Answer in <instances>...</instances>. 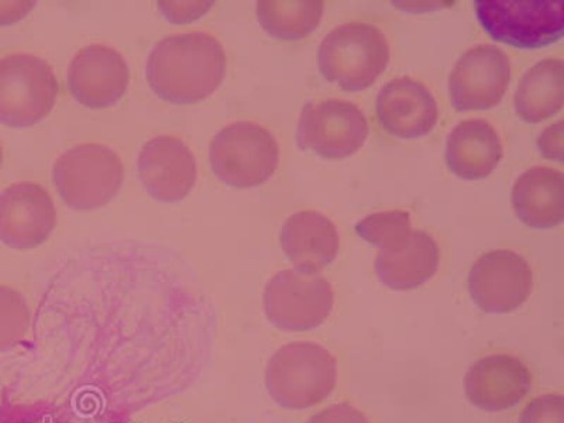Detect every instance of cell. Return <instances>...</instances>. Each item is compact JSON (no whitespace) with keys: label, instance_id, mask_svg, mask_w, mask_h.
I'll return each instance as SVG.
<instances>
[{"label":"cell","instance_id":"30","mask_svg":"<svg viewBox=\"0 0 564 423\" xmlns=\"http://www.w3.org/2000/svg\"><path fill=\"white\" fill-rule=\"evenodd\" d=\"M2 163H3V150H2V145H0V167H2Z\"/></svg>","mask_w":564,"mask_h":423},{"label":"cell","instance_id":"25","mask_svg":"<svg viewBox=\"0 0 564 423\" xmlns=\"http://www.w3.org/2000/svg\"><path fill=\"white\" fill-rule=\"evenodd\" d=\"M520 423H564V398L561 394L536 397L522 411Z\"/></svg>","mask_w":564,"mask_h":423},{"label":"cell","instance_id":"28","mask_svg":"<svg viewBox=\"0 0 564 423\" xmlns=\"http://www.w3.org/2000/svg\"><path fill=\"white\" fill-rule=\"evenodd\" d=\"M538 145L543 158L563 161V122L549 126L545 132L539 135Z\"/></svg>","mask_w":564,"mask_h":423},{"label":"cell","instance_id":"12","mask_svg":"<svg viewBox=\"0 0 564 423\" xmlns=\"http://www.w3.org/2000/svg\"><path fill=\"white\" fill-rule=\"evenodd\" d=\"M57 212L42 185L19 183L0 194V241L17 250L45 243L55 228Z\"/></svg>","mask_w":564,"mask_h":423},{"label":"cell","instance_id":"7","mask_svg":"<svg viewBox=\"0 0 564 423\" xmlns=\"http://www.w3.org/2000/svg\"><path fill=\"white\" fill-rule=\"evenodd\" d=\"M58 97V80L47 62L32 54L0 59V123L23 129L42 122Z\"/></svg>","mask_w":564,"mask_h":423},{"label":"cell","instance_id":"16","mask_svg":"<svg viewBox=\"0 0 564 423\" xmlns=\"http://www.w3.org/2000/svg\"><path fill=\"white\" fill-rule=\"evenodd\" d=\"M377 118L388 134L420 139L430 134L440 119L436 99L420 80L397 78L380 90Z\"/></svg>","mask_w":564,"mask_h":423},{"label":"cell","instance_id":"2","mask_svg":"<svg viewBox=\"0 0 564 423\" xmlns=\"http://www.w3.org/2000/svg\"><path fill=\"white\" fill-rule=\"evenodd\" d=\"M337 361L314 341H294L276 350L265 369V388L285 410H308L335 390Z\"/></svg>","mask_w":564,"mask_h":423},{"label":"cell","instance_id":"22","mask_svg":"<svg viewBox=\"0 0 564 423\" xmlns=\"http://www.w3.org/2000/svg\"><path fill=\"white\" fill-rule=\"evenodd\" d=\"M319 0H263L257 3L261 28L276 40L299 42L314 33L324 18Z\"/></svg>","mask_w":564,"mask_h":423},{"label":"cell","instance_id":"20","mask_svg":"<svg viewBox=\"0 0 564 423\" xmlns=\"http://www.w3.org/2000/svg\"><path fill=\"white\" fill-rule=\"evenodd\" d=\"M440 257L435 239L426 231L414 230L404 245L380 251L376 274L390 290H415L437 273Z\"/></svg>","mask_w":564,"mask_h":423},{"label":"cell","instance_id":"14","mask_svg":"<svg viewBox=\"0 0 564 423\" xmlns=\"http://www.w3.org/2000/svg\"><path fill=\"white\" fill-rule=\"evenodd\" d=\"M129 80V65L123 55L104 44L80 50L68 68L70 95L89 109L118 104L128 90Z\"/></svg>","mask_w":564,"mask_h":423},{"label":"cell","instance_id":"1","mask_svg":"<svg viewBox=\"0 0 564 423\" xmlns=\"http://www.w3.org/2000/svg\"><path fill=\"white\" fill-rule=\"evenodd\" d=\"M226 74V54L208 33L170 35L149 55L145 75L160 99L191 105L209 98Z\"/></svg>","mask_w":564,"mask_h":423},{"label":"cell","instance_id":"21","mask_svg":"<svg viewBox=\"0 0 564 423\" xmlns=\"http://www.w3.org/2000/svg\"><path fill=\"white\" fill-rule=\"evenodd\" d=\"M564 68L561 58H546L528 69L518 85L513 105L523 122L541 123L563 108Z\"/></svg>","mask_w":564,"mask_h":423},{"label":"cell","instance_id":"13","mask_svg":"<svg viewBox=\"0 0 564 423\" xmlns=\"http://www.w3.org/2000/svg\"><path fill=\"white\" fill-rule=\"evenodd\" d=\"M141 185L160 203H180L194 188L198 169L193 151L183 140L159 135L148 141L138 159Z\"/></svg>","mask_w":564,"mask_h":423},{"label":"cell","instance_id":"19","mask_svg":"<svg viewBox=\"0 0 564 423\" xmlns=\"http://www.w3.org/2000/svg\"><path fill=\"white\" fill-rule=\"evenodd\" d=\"M564 185L561 171L535 167L525 171L512 188L517 218L532 229H553L564 219Z\"/></svg>","mask_w":564,"mask_h":423},{"label":"cell","instance_id":"9","mask_svg":"<svg viewBox=\"0 0 564 423\" xmlns=\"http://www.w3.org/2000/svg\"><path fill=\"white\" fill-rule=\"evenodd\" d=\"M369 132V122L359 106L346 100H319L302 109L296 143L322 159L344 160L365 145Z\"/></svg>","mask_w":564,"mask_h":423},{"label":"cell","instance_id":"10","mask_svg":"<svg viewBox=\"0 0 564 423\" xmlns=\"http://www.w3.org/2000/svg\"><path fill=\"white\" fill-rule=\"evenodd\" d=\"M532 289L531 265L511 250L488 251L468 274L471 300L486 314H511L525 304Z\"/></svg>","mask_w":564,"mask_h":423},{"label":"cell","instance_id":"26","mask_svg":"<svg viewBox=\"0 0 564 423\" xmlns=\"http://www.w3.org/2000/svg\"><path fill=\"white\" fill-rule=\"evenodd\" d=\"M306 423H370L367 416L357 408L341 402V404L332 405L310 417Z\"/></svg>","mask_w":564,"mask_h":423},{"label":"cell","instance_id":"6","mask_svg":"<svg viewBox=\"0 0 564 423\" xmlns=\"http://www.w3.org/2000/svg\"><path fill=\"white\" fill-rule=\"evenodd\" d=\"M476 17L487 34L498 43L522 50L545 48L564 34L562 0H476Z\"/></svg>","mask_w":564,"mask_h":423},{"label":"cell","instance_id":"3","mask_svg":"<svg viewBox=\"0 0 564 423\" xmlns=\"http://www.w3.org/2000/svg\"><path fill=\"white\" fill-rule=\"evenodd\" d=\"M390 63V45L384 33L367 23L336 28L321 43L317 64L326 80L345 93L370 88Z\"/></svg>","mask_w":564,"mask_h":423},{"label":"cell","instance_id":"29","mask_svg":"<svg viewBox=\"0 0 564 423\" xmlns=\"http://www.w3.org/2000/svg\"><path fill=\"white\" fill-rule=\"evenodd\" d=\"M34 2H0V26L13 24L28 17Z\"/></svg>","mask_w":564,"mask_h":423},{"label":"cell","instance_id":"18","mask_svg":"<svg viewBox=\"0 0 564 423\" xmlns=\"http://www.w3.org/2000/svg\"><path fill=\"white\" fill-rule=\"evenodd\" d=\"M445 159L458 178H487L502 160L500 134L486 120H465L447 135Z\"/></svg>","mask_w":564,"mask_h":423},{"label":"cell","instance_id":"15","mask_svg":"<svg viewBox=\"0 0 564 423\" xmlns=\"http://www.w3.org/2000/svg\"><path fill=\"white\" fill-rule=\"evenodd\" d=\"M531 388V371L520 359L508 355L482 357L468 369L465 379L468 401L488 412L511 410Z\"/></svg>","mask_w":564,"mask_h":423},{"label":"cell","instance_id":"23","mask_svg":"<svg viewBox=\"0 0 564 423\" xmlns=\"http://www.w3.org/2000/svg\"><path fill=\"white\" fill-rule=\"evenodd\" d=\"M356 234L380 250L395 249L412 235L411 215L404 210H388L372 214L356 225Z\"/></svg>","mask_w":564,"mask_h":423},{"label":"cell","instance_id":"24","mask_svg":"<svg viewBox=\"0 0 564 423\" xmlns=\"http://www.w3.org/2000/svg\"><path fill=\"white\" fill-rule=\"evenodd\" d=\"M30 319L32 315L26 299L17 290L0 286V352L22 344Z\"/></svg>","mask_w":564,"mask_h":423},{"label":"cell","instance_id":"27","mask_svg":"<svg viewBox=\"0 0 564 423\" xmlns=\"http://www.w3.org/2000/svg\"><path fill=\"white\" fill-rule=\"evenodd\" d=\"M161 10L170 22L173 23H186L193 22L208 10L212 2H195V3H186V2H160Z\"/></svg>","mask_w":564,"mask_h":423},{"label":"cell","instance_id":"11","mask_svg":"<svg viewBox=\"0 0 564 423\" xmlns=\"http://www.w3.org/2000/svg\"><path fill=\"white\" fill-rule=\"evenodd\" d=\"M511 83V63L497 45L481 44L458 58L449 77V97L458 112L488 110L501 102Z\"/></svg>","mask_w":564,"mask_h":423},{"label":"cell","instance_id":"4","mask_svg":"<svg viewBox=\"0 0 564 423\" xmlns=\"http://www.w3.org/2000/svg\"><path fill=\"white\" fill-rule=\"evenodd\" d=\"M122 160L104 144H79L55 161L53 181L64 203L75 210L102 208L119 194Z\"/></svg>","mask_w":564,"mask_h":423},{"label":"cell","instance_id":"8","mask_svg":"<svg viewBox=\"0 0 564 423\" xmlns=\"http://www.w3.org/2000/svg\"><path fill=\"white\" fill-rule=\"evenodd\" d=\"M267 319L282 330L304 332L319 327L335 305L330 282L314 273L284 270L265 285Z\"/></svg>","mask_w":564,"mask_h":423},{"label":"cell","instance_id":"5","mask_svg":"<svg viewBox=\"0 0 564 423\" xmlns=\"http://www.w3.org/2000/svg\"><path fill=\"white\" fill-rule=\"evenodd\" d=\"M280 149L263 126L236 122L212 140L209 163L218 180L234 188H253L267 183L279 167Z\"/></svg>","mask_w":564,"mask_h":423},{"label":"cell","instance_id":"17","mask_svg":"<svg viewBox=\"0 0 564 423\" xmlns=\"http://www.w3.org/2000/svg\"><path fill=\"white\" fill-rule=\"evenodd\" d=\"M281 249L296 269L317 273L334 263L340 238L334 221L315 210H302L286 219L280 235Z\"/></svg>","mask_w":564,"mask_h":423}]
</instances>
